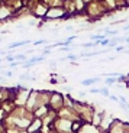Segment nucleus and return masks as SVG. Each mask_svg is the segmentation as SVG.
Returning <instances> with one entry per match:
<instances>
[{
    "mask_svg": "<svg viewBox=\"0 0 129 133\" xmlns=\"http://www.w3.org/2000/svg\"><path fill=\"white\" fill-rule=\"evenodd\" d=\"M65 59H71V61H74V59H77V55H73V54H71V55H68V57H67Z\"/></svg>",
    "mask_w": 129,
    "mask_h": 133,
    "instance_id": "423d86ee",
    "label": "nucleus"
},
{
    "mask_svg": "<svg viewBox=\"0 0 129 133\" xmlns=\"http://www.w3.org/2000/svg\"><path fill=\"white\" fill-rule=\"evenodd\" d=\"M113 83H116V78H115V77H112V75H109L106 78V84H107V85H110V84H113Z\"/></svg>",
    "mask_w": 129,
    "mask_h": 133,
    "instance_id": "7ed1b4c3",
    "label": "nucleus"
},
{
    "mask_svg": "<svg viewBox=\"0 0 129 133\" xmlns=\"http://www.w3.org/2000/svg\"><path fill=\"white\" fill-rule=\"evenodd\" d=\"M99 93H100V94H103L105 97H109V91H107V88H100Z\"/></svg>",
    "mask_w": 129,
    "mask_h": 133,
    "instance_id": "20e7f679",
    "label": "nucleus"
},
{
    "mask_svg": "<svg viewBox=\"0 0 129 133\" xmlns=\"http://www.w3.org/2000/svg\"><path fill=\"white\" fill-rule=\"evenodd\" d=\"M0 62H2V59H0Z\"/></svg>",
    "mask_w": 129,
    "mask_h": 133,
    "instance_id": "1a4fd4ad",
    "label": "nucleus"
},
{
    "mask_svg": "<svg viewBox=\"0 0 129 133\" xmlns=\"http://www.w3.org/2000/svg\"><path fill=\"white\" fill-rule=\"evenodd\" d=\"M13 58L16 61H23V59H25V55H23V54H19V55H15Z\"/></svg>",
    "mask_w": 129,
    "mask_h": 133,
    "instance_id": "39448f33",
    "label": "nucleus"
},
{
    "mask_svg": "<svg viewBox=\"0 0 129 133\" xmlns=\"http://www.w3.org/2000/svg\"><path fill=\"white\" fill-rule=\"evenodd\" d=\"M97 81H100L99 77H94V78H87V80L81 81V85H91V84L97 83Z\"/></svg>",
    "mask_w": 129,
    "mask_h": 133,
    "instance_id": "f257e3e1",
    "label": "nucleus"
},
{
    "mask_svg": "<svg viewBox=\"0 0 129 133\" xmlns=\"http://www.w3.org/2000/svg\"><path fill=\"white\" fill-rule=\"evenodd\" d=\"M25 43H29V41H20V42H13V43H10L9 46V49H13V48H19V46H22V45H25Z\"/></svg>",
    "mask_w": 129,
    "mask_h": 133,
    "instance_id": "f03ea898",
    "label": "nucleus"
},
{
    "mask_svg": "<svg viewBox=\"0 0 129 133\" xmlns=\"http://www.w3.org/2000/svg\"><path fill=\"white\" fill-rule=\"evenodd\" d=\"M78 126H80L78 123H74L73 124V130H78Z\"/></svg>",
    "mask_w": 129,
    "mask_h": 133,
    "instance_id": "0eeeda50",
    "label": "nucleus"
},
{
    "mask_svg": "<svg viewBox=\"0 0 129 133\" xmlns=\"http://www.w3.org/2000/svg\"><path fill=\"white\" fill-rule=\"evenodd\" d=\"M125 42H128V43H129V38H125Z\"/></svg>",
    "mask_w": 129,
    "mask_h": 133,
    "instance_id": "6e6552de",
    "label": "nucleus"
}]
</instances>
